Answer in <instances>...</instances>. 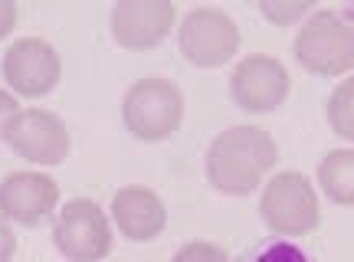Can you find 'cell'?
<instances>
[{
	"instance_id": "cell-2",
	"label": "cell",
	"mask_w": 354,
	"mask_h": 262,
	"mask_svg": "<svg viewBox=\"0 0 354 262\" xmlns=\"http://www.w3.org/2000/svg\"><path fill=\"white\" fill-rule=\"evenodd\" d=\"M7 73H10L13 82H17V86H24L26 92H39V88L53 86L50 75L39 73L37 63H30V50H26V43L24 46H13L10 59H7Z\"/></svg>"
},
{
	"instance_id": "cell-1",
	"label": "cell",
	"mask_w": 354,
	"mask_h": 262,
	"mask_svg": "<svg viewBox=\"0 0 354 262\" xmlns=\"http://www.w3.org/2000/svg\"><path fill=\"white\" fill-rule=\"evenodd\" d=\"M236 262H315L312 252L282 236H269L263 243H256L253 250H246Z\"/></svg>"
}]
</instances>
